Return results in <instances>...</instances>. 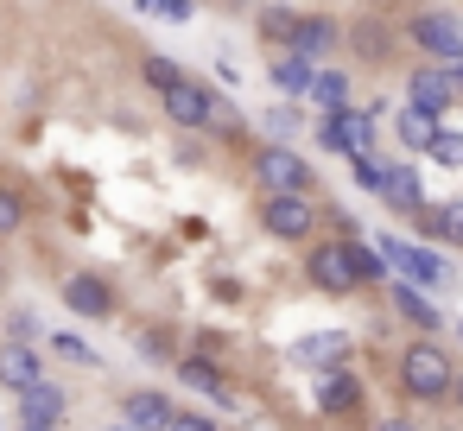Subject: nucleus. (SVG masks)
I'll use <instances>...</instances> for the list:
<instances>
[{"mask_svg": "<svg viewBox=\"0 0 463 431\" xmlns=\"http://www.w3.org/2000/svg\"><path fill=\"white\" fill-rule=\"evenodd\" d=\"M64 406H71V393H64L58 380H39L33 393H20V418H26V425H58Z\"/></svg>", "mask_w": 463, "mask_h": 431, "instance_id": "obj_16", "label": "nucleus"}, {"mask_svg": "<svg viewBox=\"0 0 463 431\" xmlns=\"http://www.w3.org/2000/svg\"><path fill=\"white\" fill-rule=\"evenodd\" d=\"M191 7H197V0H191Z\"/></svg>", "mask_w": 463, "mask_h": 431, "instance_id": "obj_36", "label": "nucleus"}, {"mask_svg": "<svg viewBox=\"0 0 463 431\" xmlns=\"http://www.w3.org/2000/svg\"><path fill=\"white\" fill-rule=\"evenodd\" d=\"M374 431H419V425H412V418H381Z\"/></svg>", "mask_w": 463, "mask_h": 431, "instance_id": "obj_30", "label": "nucleus"}, {"mask_svg": "<svg viewBox=\"0 0 463 431\" xmlns=\"http://www.w3.org/2000/svg\"><path fill=\"white\" fill-rule=\"evenodd\" d=\"M457 96H463V89H457V77H450L444 64H419V70L406 77V102L425 108V115H444Z\"/></svg>", "mask_w": 463, "mask_h": 431, "instance_id": "obj_10", "label": "nucleus"}, {"mask_svg": "<svg viewBox=\"0 0 463 431\" xmlns=\"http://www.w3.org/2000/svg\"><path fill=\"white\" fill-rule=\"evenodd\" d=\"M26 431H58V425H26Z\"/></svg>", "mask_w": 463, "mask_h": 431, "instance_id": "obj_34", "label": "nucleus"}, {"mask_svg": "<svg viewBox=\"0 0 463 431\" xmlns=\"http://www.w3.org/2000/svg\"><path fill=\"white\" fill-rule=\"evenodd\" d=\"M172 431H216V418H203V412H178Z\"/></svg>", "mask_w": 463, "mask_h": 431, "instance_id": "obj_29", "label": "nucleus"}, {"mask_svg": "<svg viewBox=\"0 0 463 431\" xmlns=\"http://www.w3.org/2000/svg\"><path fill=\"white\" fill-rule=\"evenodd\" d=\"M374 248H381V254H387V267H393V273H400L406 286H419V292H431V286H444V279H450V267H444V260H438L431 248H419V241L381 235Z\"/></svg>", "mask_w": 463, "mask_h": 431, "instance_id": "obj_5", "label": "nucleus"}, {"mask_svg": "<svg viewBox=\"0 0 463 431\" xmlns=\"http://www.w3.org/2000/svg\"><path fill=\"white\" fill-rule=\"evenodd\" d=\"M317 140H324L330 153H349V159H368V153H374V115H368V108H349V115H324V127H317Z\"/></svg>", "mask_w": 463, "mask_h": 431, "instance_id": "obj_8", "label": "nucleus"}, {"mask_svg": "<svg viewBox=\"0 0 463 431\" xmlns=\"http://www.w3.org/2000/svg\"><path fill=\"white\" fill-rule=\"evenodd\" d=\"M39 380H52L45 374V355H39V342H0V387L7 393H33Z\"/></svg>", "mask_w": 463, "mask_h": 431, "instance_id": "obj_9", "label": "nucleus"}, {"mask_svg": "<svg viewBox=\"0 0 463 431\" xmlns=\"http://www.w3.org/2000/svg\"><path fill=\"white\" fill-rule=\"evenodd\" d=\"M64 311L102 323V317H115V286L96 279V273H71V279H64Z\"/></svg>", "mask_w": 463, "mask_h": 431, "instance_id": "obj_11", "label": "nucleus"}, {"mask_svg": "<svg viewBox=\"0 0 463 431\" xmlns=\"http://www.w3.org/2000/svg\"><path fill=\"white\" fill-rule=\"evenodd\" d=\"M431 165H444V172H463V134L457 127H444L438 140H431V153H425Z\"/></svg>", "mask_w": 463, "mask_h": 431, "instance_id": "obj_26", "label": "nucleus"}, {"mask_svg": "<svg viewBox=\"0 0 463 431\" xmlns=\"http://www.w3.org/2000/svg\"><path fill=\"white\" fill-rule=\"evenodd\" d=\"M355 406H362V380H355L349 368L317 374V412H324V418H349Z\"/></svg>", "mask_w": 463, "mask_h": 431, "instance_id": "obj_14", "label": "nucleus"}, {"mask_svg": "<svg viewBox=\"0 0 463 431\" xmlns=\"http://www.w3.org/2000/svg\"><path fill=\"white\" fill-rule=\"evenodd\" d=\"M178 380L191 387V393H203V399H216V406H235V393H229V380L210 368V361H197V355H178Z\"/></svg>", "mask_w": 463, "mask_h": 431, "instance_id": "obj_19", "label": "nucleus"}, {"mask_svg": "<svg viewBox=\"0 0 463 431\" xmlns=\"http://www.w3.org/2000/svg\"><path fill=\"white\" fill-rule=\"evenodd\" d=\"M286 355H292L298 368L330 374V368H343V361L355 355V342H349V330H305V336H292V342H286Z\"/></svg>", "mask_w": 463, "mask_h": 431, "instance_id": "obj_7", "label": "nucleus"}, {"mask_svg": "<svg viewBox=\"0 0 463 431\" xmlns=\"http://www.w3.org/2000/svg\"><path fill=\"white\" fill-rule=\"evenodd\" d=\"M96 431H134V425H96Z\"/></svg>", "mask_w": 463, "mask_h": 431, "instance_id": "obj_33", "label": "nucleus"}, {"mask_svg": "<svg viewBox=\"0 0 463 431\" xmlns=\"http://www.w3.org/2000/svg\"><path fill=\"white\" fill-rule=\"evenodd\" d=\"M457 361H450V349L438 342V336H412L406 349H400V393L406 399H419V406H438V399H450L457 393Z\"/></svg>", "mask_w": 463, "mask_h": 431, "instance_id": "obj_1", "label": "nucleus"}, {"mask_svg": "<svg viewBox=\"0 0 463 431\" xmlns=\"http://www.w3.org/2000/svg\"><path fill=\"white\" fill-rule=\"evenodd\" d=\"M311 102H317L324 115H349V77H343V70H317Z\"/></svg>", "mask_w": 463, "mask_h": 431, "instance_id": "obj_23", "label": "nucleus"}, {"mask_svg": "<svg viewBox=\"0 0 463 431\" xmlns=\"http://www.w3.org/2000/svg\"><path fill=\"white\" fill-rule=\"evenodd\" d=\"M349 39H355V52H362L368 64H387V45H393V39H387V26H374V20H362V26H355Z\"/></svg>", "mask_w": 463, "mask_h": 431, "instance_id": "obj_25", "label": "nucleus"}, {"mask_svg": "<svg viewBox=\"0 0 463 431\" xmlns=\"http://www.w3.org/2000/svg\"><path fill=\"white\" fill-rule=\"evenodd\" d=\"M45 349H52L58 361H71V368H96V361H102V355H96L83 336H71V330H52V336H45Z\"/></svg>", "mask_w": 463, "mask_h": 431, "instance_id": "obj_24", "label": "nucleus"}, {"mask_svg": "<svg viewBox=\"0 0 463 431\" xmlns=\"http://www.w3.org/2000/svg\"><path fill=\"white\" fill-rule=\"evenodd\" d=\"M260 229H267L273 241H311L317 203H311V197H260Z\"/></svg>", "mask_w": 463, "mask_h": 431, "instance_id": "obj_6", "label": "nucleus"}, {"mask_svg": "<svg viewBox=\"0 0 463 431\" xmlns=\"http://www.w3.org/2000/svg\"><path fill=\"white\" fill-rule=\"evenodd\" d=\"M406 39L431 58V64H444V70H457L463 64V20L457 14H412V26H406Z\"/></svg>", "mask_w": 463, "mask_h": 431, "instance_id": "obj_3", "label": "nucleus"}, {"mask_svg": "<svg viewBox=\"0 0 463 431\" xmlns=\"http://www.w3.org/2000/svg\"><path fill=\"white\" fill-rule=\"evenodd\" d=\"M146 83H153V89H159V96H172V89H178V83H184V70H178V64H172V58H146Z\"/></svg>", "mask_w": 463, "mask_h": 431, "instance_id": "obj_27", "label": "nucleus"}, {"mask_svg": "<svg viewBox=\"0 0 463 431\" xmlns=\"http://www.w3.org/2000/svg\"><path fill=\"white\" fill-rule=\"evenodd\" d=\"M393 134H400V146H406V153H431V140L444 134V121L406 102V108H400V121H393Z\"/></svg>", "mask_w": 463, "mask_h": 431, "instance_id": "obj_17", "label": "nucleus"}, {"mask_svg": "<svg viewBox=\"0 0 463 431\" xmlns=\"http://www.w3.org/2000/svg\"><path fill=\"white\" fill-rule=\"evenodd\" d=\"M254 184H260V197H305L311 191V165L292 146H260L254 153Z\"/></svg>", "mask_w": 463, "mask_h": 431, "instance_id": "obj_2", "label": "nucleus"}, {"mask_svg": "<svg viewBox=\"0 0 463 431\" xmlns=\"http://www.w3.org/2000/svg\"><path fill=\"white\" fill-rule=\"evenodd\" d=\"M450 406H457V412H463V374H457V393H450Z\"/></svg>", "mask_w": 463, "mask_h": 431, "instance_id": "obj_32", "label": "nucleus"}, {"mask_svg": "<svg viewBox=\"0 0 463 431\" xmlns=\"http://www.w3.org/2000/svg\"><path fill=\"white\" fill-rule=\"evenodd\" d=\"M305 279H311L317 292H330V298H349V292L362 286V273H355V260H349V235H343V241H317V248L305 254Z\"/></svg>", "mask_w": 463, "mask_h": 431, "instance_id": "obj_4", "label": "nucleus"}, {"mask_svg": "<svg viewBox=\"0 0 463 431\" xmlns=\"http://www.w3.org/2000/svg\"><path fill=\"white\" fill-rule=\"evenodd\" d=\"M457 336H463V323H457Z\"/></svg>", "mask_w": 463, "mask_h": 431, "instance_id": "obj_35", "label": "nucleus"}, {"mask_svg": "<svg viewBox=\"0 0 463 431\" xmlns=\"http://www.w3.org/2000/svg\"><path fill=\"white\" fill-rule=\"evenodd\" d=\"M121 425H134V431H172V425H178V406H172L159 387H134V393L121 399Z\"/></svg>", "mask_w": 463, "mask_h": 431, "instance_id": "obj_12", "label": "nucleus"}, {"mask_svg": "<svg viewBox=\"0 0 463 431\" xmlns=\"http://www.w3.org/2000/svg\"><path fill=\"white\" fill-rule=\"evenodd\" d=\"M393 311H400L419 336H438V330H444V311L431 305V292H419V286H406V279H393Z\"/></svg>", "mask_w": 463, "mask_h": 431, "instance_id": "obj_15", "label": "nucleus"}, {"mask_svg": "<svg viewBox=\"0 0 463 431\" xmlns=\"http://www.w3.org/2000/svg\"><path fill=\"white\" fill-rule=\"evenodd\" d=\"M20 222H26V210H20V197H14V191H0V235H14Z\"/></svg>", "mask_w": 463, "mask_h": 431, "instance_id": "obj_28", "label": "nucleus"}, {"mask_svg": "<svg viewBox=\"0 0 463 431\" xmlns=\"http://www.w3.org/2000/svg\"><path fill=\"white\" fill-rule=\"evenodd\" d=\"M273 83H279L286 96H311V83H317V70H311V58H298V52H286V58L273 64Z\"/></svg>", "mask_w": 463, "mask_h": 431, "instance_id": "obj_22", "label": "nucleus"}, {"mask_svg": "<svg viewBox=\"0 0 463 431\" xmlns=\"http://www.w3.org/2000/svg\"><path fill=\"white\" fill-rule=\"evenodd\" d=\"M165 7H172V0H140V14H159V20H165Z\"/></svg>", "mask_w": 463, "mask_h": 431, "instance_id": "obj_31", "label": "nucleus"}, {"mask_svg": "<svg viewBox=\"0 0 463 431\" xmlns=\"http://www.w3.org/2000/svg\"><path fill=\"white\" fill-rule=\"evenodd\" d=\"M425 235H438V241L463 248V197H450V203H431V210H425Z\"/></svg>", "mask_w": 463, "mask_h": 431, "instance_id": "obj_21", "label": "nucleus"}, {"mask_svg": "<svg viewBox=\"0 0 463 431\" xmlns=\"http://www.w3.org/2000/svg\"><path fill=\"white\" fill-rule=\"evenodd\" d=\"M165 115H172L178 127H210V121H216V96H210L203 83H191V77H184V83L165 96Z\"/></svg>", "mask_w": 463, "mask_h": 431, "instance_id": "obj_13", "label": "nucleus"}, {"mask_svg": "<svg viewBox=\"0 0 463 431\" xmlns=\"http://www.w3.org/2000/svg\"><path fill=\"white\" fill-rule=\"evenodd\" d=\"M381 197H387L400 216H419V210H425V184H419V172H412V165H387Z\"/></svg>", "mask_w": 463, "mask_h": 431, "instance_id": "obj_18", "label": "nucleus"}, {"mask_svg": "<svg viewBox=\"0 0 463 431\" xmlns=\"http://www.w3.org/2000/svg\"><path fill=\"white\" fill-rule=\"evenodd\" d=\"M336 39H343V33H336V20H298L286 52H298V58H311V64H317L324 52H336Z\"/></svg>", "mask_w": 463, "mask_h": 431, "instance_id": "obj_20", "label": "nucleus"}]
</instances>
